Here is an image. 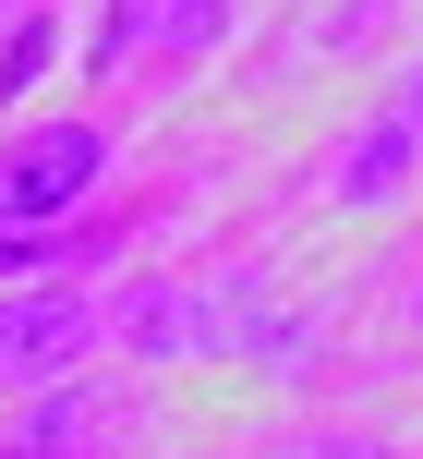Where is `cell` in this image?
<instances>
[{
	"label": "cell",
	"instance_id": "7a4b0ae2",
	"mask_svg": "<svg viewBox=\"0 0 423 459\" xmlns=\"http://www.w3.org/2000/svg\"><path fill=\"white\" fill-rule=\"evenodd\" d=\"M85 339H97V302H85V290H61V278H37V290H0V387H37V375H61Z\"/></svg>",
	"mask_w": 423,
	"mask_h": 459
},
{
	"label": "cell",
	"instance_id": "5b68a950",
	"mask_svg": "<svg viewBox=\"0 0 423 459\" xmlns=\"http://www.w3.org/2000/svg\"><path fill=\"white\" fill-rule=\"evenodd\" d=\"M411 145H423V121H411V109H400V121H376V134L339 158V194H351V206H387V194L411 182Z\"/></svg>",
	"mask_w": 423,
	"mask_h": 459
},
{
	"label": "cell",
	"instance_id": "52a82bcc",
	"mask_svg": "<svg viewBox=\"0 0 423 459\" xmlns=\"http://www.w3.org/2000/svg\"><path fill=\"white\" fill-rule=\"evenodd\" d=\"M37 61H48V24H37V37H13V48H0V97H24V85H37Z\"/></svg>",
	"mask_w": 423,
	"mask_h": 459
},
{
	"label": "cell",
	"instance_id": "ba28073f",
	"mask_svg": "<svg viewBox=\"0 0 423 459\" xmlns=\"http://www.w3.org/2000/svg\"><path fill=\"white\" fill-rule=\"evenodd\" d=\"M0 459H48V447H24V436H13V447H0Z\"/></svg>",
	"mask_w": 423,
	"mask_h": 459
},
{
	"label": "cell",
	"instance_id": "277c9868",
	"mask_svg": "<svg viewBox=\"0 0 423 459\" xmlns=\"http://www.w3.org/2000/svg\"><path fill=\"white\" fill-rule=\"evenodd\" d=\"M218 24H230V0H109L97 61H134V37H158V48H206Z\"/></svg>",
	"mask_w": 423,
	"mask_h": 459
},
{
	"label": "cell",
	"instance_id": "6da1fadb",
	"mask_svg": "<svg viewBox=\"0 0 423 459\" xmlns=\"http://www.w3.org/2000/svg\"><path fill=\"white\" fill-rule=\"evenodd\" d=\"M109 169V134L97 121H48V134H24L13 158H0V230H61L85 206V182Z\"/></svg>",
	"mask_w": 423,
	"mask_h": 459
},
{
	"label": "cell",
	"instance_id": "8992f818",
	"mask_svg": "<svg viewBox=\"0 0 423 459\" xmlns=\"http://www.w3.org/2000/svg\"><path fill=\"white\" fill-rule=\"evenodd\" d=\"M279 459H400V447H387V436H290Z\"/></svg>",
	"mask_w": 423,
	"mask_h": 459
},
{
	"label": "cell",
	"instance_id": "9c48e42d",
	"mask_svg": "<svg viewBox=\"0 0 423 459\" xmlns=\"http://www.w3.org/2000/svg\"><path fill=\"white\" fill-rule=\"evenodd\" d=\"M411 121H423V85H411Z\"/></svg>",
	"mask_w": 423,
	"mask_h": 459
},
{
	"label": "cell",
	"instance_id": "3957f363",
	"mask_svg": "<svg viewBox=\"0 0 423 459\" xmlns=\"http://www.w3.org/2000/svg\"><path fill=\"white\" fill-rule=\"evenodd\" d=\"M121 339L158 351V363H182V351H230L242 339V302H206V290H145L121 302Z\"/></svg>",
	"mask_w": 423,
	"mask_h": 459
}]
</instances>
